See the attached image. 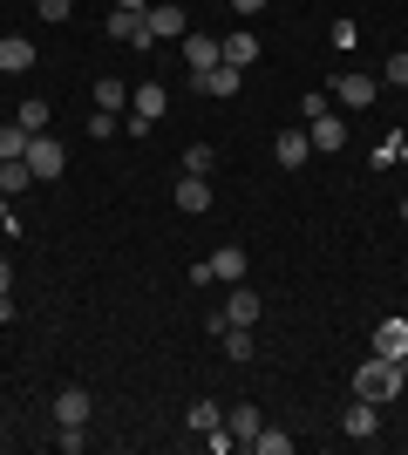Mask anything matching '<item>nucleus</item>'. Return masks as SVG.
<instances>
[{
    "label": "nucleus",
    "mask_w": 408,
    "mask_h": 455,
    "mask_svg": "<svg viewBox=\"0 0 408 455\" xmlns=\"http://www.w3.org/2000/svg\"><path fill=\"white\" fill-rule=\"evenodd\" d=\"M109 41H123V48H143V55H150V20L136 14V7H116V14H109Z\"/></svg>",
    "instance_id": "7"
},
{
    "label": "nucleus",
    "mask_w": 408,
    "mask_h": 455,
    "mask_svg": "<svg viewBox=\"0 0 408 455\" xmlns=\"http://www.w3.org/2000/svg\"><path fill=\"white\" fill-rule=\"evenodd\" d=\"M184 61H191V82H204L225 61V41H212V35H184Z\"/></svg>",
    "instance_id": "9"
},
{
    "label": "nucleus",
    "mask_w": 408,
    "mask_h": 455,
    "mask_svg": "<svg viewBox=\"0 0 408 455\" xmlns=\"http://www.w3.org/2000/svg\"><path fill=\"white\" fill-rule=\"evenodd\" d=\"M225 428H232L238 449H252V435L266 428V421H259V408H232V415H225Z\"/></svg>",
    "instance_id": "18"
},
{
    "label": "nucleus",
    "mask_w": 408,
    "mask_h": 455,
    "mask_svg": "<svg viewBox=\"0 0 408 455\" xmlns=\"http://www.w3.org/2000/svg\"><path fill=\"white\" fill-rule=\"evenodd\" d=\"M225 326H259V292H252V285H232V299H225Z\"/></svg>",
    "instance_id": "15"
},
{
    "label": "nucleus",
    "mask_w": 408,
    "mask_h": 455,
    "mask_svg": "<svg viewBox=\"0 0 408 455\" xmlns=\"http://www.w3.org/2000/svg\"><path fill=\"white\" fill-rule=\"evenodd\" d=\"M143 20H150V35H156V41H184V35H191L184 0H156V7H143Z\"/></svg>",
    "instance_id": "5"
},
{
    "label": "nucleus",
    "mask_w": 408,
    "mask_h": 455,
    "mask_svg": "<svg viewBox=\"0 0 408 455\" xmlns=\"http://www.w3.org/2000/svg\"><path fill=\"white\" fill-rule=\"evenodd\" d=\"M374 354H388V361L408 354V320H402V313H388V320L374 326Z\"/></svg>",
    "instance_id": "13"
},
{
    "label": "nucleus",
    "mask_w": 408,
    "mask_h": 455,
    "mask_svg": "<svg viewBox=\"0 0 408 455\" xmlns=\"http://www.w3.org/2000/svg\"><path fill=\"white\" fill-rule=\"evenodd\" d=\"M218 340H225V361H252V326H225Z\"/></svg>",
    "instance_id": "22"
},
{
    "label": "nucleus",
    "mask_w": 408,
    "mask_h": 455,
    "mask_svg": "<svg viewBox=\"0 0 408 455\" xmlns=\"http://www.w3.org/2000/svg\"><path fill=\"white\" fill-rule=\"evenodd\" d=\"M123 102H130V89H123L116 76H102L96 82V109H123Z\"/></svg>",
    "instance_id": "27"
},
{
    "label": "nucleus",
    "mask_w": 408,
    "mask_h": 455,
    "mask_svg": "<svg viewBox=\"0 0 408 455\" xmlns=\"http://www.w3.org/2000/svg\"><path fill=\"white\" fill-rule=\"evenodd\" d=\"M177 211H184V218H204V211H212V177H184V184H177Z\"/></svg>",
    "instance_id": "14"
},
{
    "label": "nucleus",
    "mask_w": 408,
    "mask_h": 455,
    "mask_svg": "<svg viewBox=\"0 0 408 455\" xmlns=\"http://www.w3.org/2000/svg\"><path fill=\"white\" fill-rule=\"evenodd\" d=\"M225 7H232V14H238V20H252V14H259V7H266V0H225Z\"/></svg>",
    "instance_id": "32"
},
{
    "label": "nucleus",
    "mask_w": 408,
    "mask_h": 455,
    "mask_svg": "<svg viewBox=\"0 0 408 455\" xmlns=\"http://www.w3.org/2000/svg\"><path fill=\"white\" fill-rule=\"evenodd\" d=\"M41 7V20H68V7H76V0H35Z\"/></svg>",
    "instance_id": "31"
},
{
    "label": "nucleus",
    "mask_w": 408,
    "mask_h": 455,
    "mask_svg": "<svg viewBox=\"0 0 408 455\" xmlns=\"http://www.w3.org/2000/svg\"><path fill=\"white\" fill-rule=\"evenodd\" d=\"M252 455H292V435H279V428H259V435H252Z\"/></svg>",
    "instance_id": "25"
},
{
    "label": "nucleus",
    "mask_w": 408,
    "mask_h": 455,
    "mask_svg": "<svg viewBox=\"0 0 408 455\" xmlns=\"http://www.w3.org/2000/svg\"><path fill=\"white\" fill-rule=\"evenodd\" d=\"M7 285H14V266H7V259H0V292H7Z\"/></svg>",
    "instance_id": "34"
},
{
    "label": "nucleus",
    "mask_w": 408,
    "mask_h": 455,
    "mask_svg": "<svg viewBox=\"0 0 408 455\" xmlns=\"http://www.w3.org/2000/svg\"><path fill=\"white\" fill-rule=\"evenodd\" d=\"M272 156H279V164H286V171H300V164H307V156H313L307 130H279V143H272Z\"/></svg>",
    "instance_id": "16"
},
{
    "label": "nucleus",
    "mask_w": 408,
    "mask_h": 455,
    "mask_svg": "<svg viewBox=\"0 0 408 455\" xmlns=\"http://www.w3.org/2000/svg\"><path fill=\"white\" fill-rule=\"evenodd\" d=\"M123 130V123H116V116H109V109H96V116H89V136H96V143H109V136H116Z\"/></svg>",
    "instance_id": "28"
},
{
    "label": "nucleus",
    "mask_w": 408,
    "mask_h": 455,
    "mask_svg": "<svg viewBox=\"0 0 408 455\" xmlns=\"http://www.w3.org/2000/svg\"><path fill=\"white\" fill-rule=\"evenodd\" d=\"M28 184H35V171H28V156H14V164H0V197H20Z\"/></svg>",
    "instance_id": "21"
},
{
    "label": "nucleus",
    "mask_w": 408,
    "mask_h": 455,
    "mask_svg": "<svg viewBox=\"0 0 408 455\" xmlns=\"http://www.w3.org/2000/svg\"><path fill=\"white\" fill-rule=\"evenodd\" d=\"M333 102H348V109H374V76H361V68L333 76Z\"/></svg>",
    "instance_id": "10"
},
{
    "label": "nucleus",
    "mask_w": 408,
    "mask_h": 455,
    "mask_svg": "<svg viewBox=\"0 0 408 455\" xmlns=\"http://www.w3.org/2000/svg\"><path fill=\"white\" fill-rule=\"evenodd\" d=\"M130 102H136V116L123 123L130 136H150V123H156L164 109H171V95H164V82H143V89H130Z\"/></svg>",
    "instance_id": "4"
},
{
    "label": "nucleus",
    "mask_w": 408,
    "mask_h": 455,
    "mask_svg": "<svg viewBox=\"0 0 408 455\" xmlns=\"http://www.w3.org/2000/svg\"><path fill=\"white\" fill-rule=\"evenodd\" d=\"M395 387H402V361L368 354V361H361V374H354V401H388Z\"/></svg>",
    "instance_id": "1"
},
{
    "label": "nucleus",
    "mask_w": 408,
    "mask_h": 455,
    "mask_svg": "<svg viewBox=\"0 0 408 455\" xmlns=\"http://www.w3.org/2000/svg\"><path fill=\"white\" fill-rule=\"evenodd\" d=\"M340 435H348V442H374V435H381V421H374V401H354L348 415H340Z\"/></svg>",
    "instance_id": "12"
},
{
    "label": "nucleus",
    "mask_w": 408,
    "mask_h": 455,
    "mask_svg": "<svg viewBox=\"0 0 408 455\" xmlns=\"http://www.w3.org/2000/svg\"><path fill=\"white\" fill-rule=\"evenodd\" d=\"M402 225H408V197H402Z\"/></svg>",
    "instance_id": "37"
},
{
    "label": "nucleus",
    "mask_w": 408,
    "mask_h": 455,
    "mask_svg": "<svg viewBox=\"0 0 408 455\" xmlns=\"http://www.w3.org/2000/svg\"><path fill=\"white\" fill-rule=\"evenodd\" d=\"M28 171H35V184H55L68 171V150H61L55 136H28Z\"/></svg>",
    "instance_id": "3"
},
{
    "label": "nucleus",
    "mask_w": 408,
    "mask_h": 455,
    "mask_svg": "<svg viewBox=\"0 0 408 455\" xmlns=\"http://www.w3.org/2000/svg\"><path fill=\"white\" fill-rule=\"evenodd\" d=\"M225 61H232V68H252V61H259V35H252V28L225 35Z\"/></svg>",
    "instance_id": "17"
},
{
    "label": "nucleus",
    "mask_w": 408,
    "mask_h": 455,
    "mask_svg": "<svg viewBox=\"0 0 408 455\" xmlns=\"http://www.w3.org/2000/svg\"><path fill=\"white\" fill-rule=\"evenodd\" d=\"M116 7H136V14H143V7H150V0H116Z\"/></svg>",
    "instance_id": "35"
},
{
    "label": "nucleus",
    "mask_w": 408,
    "mask_h": 455,
    "mask_svg": "<svg viewBox=\"0 0 408 455\" xmlns=\"http://www.w3.org/2000/svg\"><path fill=\"white\" fill-rule=\"evenodd\" d=\"M212 143H191V150H184V177H212Z\"/></svg>",
    "instance_id": "26"
},
{
    "label": "nucleus",
    "mask_w": 408,
    "mask_h": 455,
    "mask_svg": "<svg viewBox=\"0 0 408 455\" xmlns=\"http://www.w3.org/2000/svg\"><path fill=\"white\" fill-rule=\"evenodd\" d=\"M14 123H20L28 136H48V102H20V109H14Z\"/></svg>",
    "instance_id": "24"
},
{
    "label": "nucleus",
    "mask_w": 408,
    "mask_h": 455,
    "mask_svg": "<svg viewBox=\"0 0 408 455\" xmlns=\"http://www.w3.org/2000/svg\"><path fill=\"white\" fill-rule=\"evenodd\" d=\"M14 156H28V130H20V123H0V164H14Z\"/></svg>",
    "instance_id": "23"
},
{
    "label": "nucleus",
    "mask_w": 408,
    "mask_h": 455,
    "mask_svg": "<svg viewBox=\"0 0 408 455\" xmlns=\"http://www.w3.org/2000/svg\"><path fill=\"white\" fill-rule=\"evenodd\" d=\"M35 55H41V48H35L28 35H7V41H0V76H28V68H35Z\"/></svg>",
    "instance_id": "11"
},
{
    "label": "nucleus",
    "mask_w": 408,
    "mask_h": 455,
    "mask_svg": "<svg viewBox=\"0 0 408 455\" xmlns=\"http://www.w3.org/2000/svg\"><path fill=\"white\" fill-rule=\"evenodd\" d=\"M238 82H245V68H232V61H218V68H212L204 82H197V89H204V95H238Z\"/></svg>",
    "instance_id": "19"
},
{
    "label": "nucleus",
    "mask_w": 408,
    "mask_h": 455,
    "mask_svg": "<svg viewBox=\"0 0 408 455\" xmlns=\"http://www.w3.org/2000/svg\"><path fill=\"white\" fill-rule=\"evenodd\" d=\"M245 285V251L238 245H218L212 259H204V266H191V285Z\"/></svg>",
    "instance_id": "2"
},
{
    "label": "nucleus",
    "mask_w": 408,
    "mask_h": 455,
    "mask_svg": "<svg viewBox=\"0 0 408 455\" xmlns=\"http://www.w3.org/2000/svg\"><path fill=\"white\" fill-rule=\"evenodd\" d=\"M402 387H408V354H402Z\"/></svg>",
    "instance_id": "36"
},
{
    "label": "nucleus",
    "mask_w": 408,
    "mask_h": 455,
    "mask_svg": "<svg viewBox=\"0 0 408 455\" xmlns=\"http://www.w3.org/2000/svg\"><path fill=\"white\" fill-rule=\"evenodd\" d=\"M381 82H395V89H408V55H388V68H381Z\"/></svg>",
    "instance_id": "29"
},
{
    "label": "nucleus",
    "mask_w": 408,
    "mask_h": 455,
    "mask_svg": "<svg viewBox=\"0 0 408 455\" xmlns=\"http://www.w3.org/2000/svg\"><path fill=\"white\" fill-rule=\"evenodd\" d=\"M307 143H313L320 156L348 150V123H340V109H320V116H307Z\"/></svg>",
    "instance_id": "6"
},
{
    "label": "nucleus",
    "mask_w": 408,
    "mask_h": 455,
    "mask_svg": "<svg viewBox=\"0 0 408 455\" xmlns=\"http://www.w3.org/2000/svg\"><path fill=\"white\" fill-rule=\"evenodd\" d=\"M55 442H61V449H68V455H82V449H89V428H61Z\"/></svg>",
    "instance_id": "30"
},
{
    "label": "nucleus",
    "mask_w": 408,
    "mask_h": 455,
    "mask_svg": "<svg viewBox=\"0 0 408 455\" xmlns=\"http://www.w3.org/2000/svg\"><path fill=\"white\" fill-rule=\"evenodd\" d=\"M89 415H96V395H89V387H61L55 395V421L61 428H89Z\"/></svg>",
    "instance_id": "8"
},
{
    "label": "nucleus",
    "mask_w": 408,
    "mask_h": 455,
    "mask_svg": "<svg viewBox=\"0 0 408 455\" xmlns=\"http://www.w3.org/2000/svg\"><path fill=\"white\" fill-rule=\"evenodd\" d=\"M197 428V435H218V428H225V408H218V401H191V415H184Z\"/></svg>",
    "instance_id": "20"
},
{
    "label": "nucleus",
    "mask_w": 408,
    "mask_h": 455,
    "mask_svg": "<svg viewBox=\"0 0 408 455\" xmlns=\"http://www.w3.org/2000/svg\"><path fill=\"white\" fill-rule=\"evenodd\" d=\"M0 326H14V299L7 292H0Z\"/></svg>",
    "instance_id": "33"
}]
</instances>
